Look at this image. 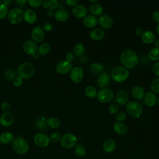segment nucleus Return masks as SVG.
<instances>
[{
    "mask_svg": "<svg viewBox=\"0 0 159 159\" xmlns=\"http://www.w3.org/2000/svg\"><path fill=\"white\" fill-rule=\"evenodd\" d=\"M120 60L124 67L127 69L135 67L139 61L137 53L132 49L124 50L120 55Z\"/></svg>",
    "mask_w": 159,
    "mask_h": 159,
    "instance_id": "obj_1",
    "label": "nucleus"
},
{
    "mask_svg": "<svg viewBox=\"0 0 159 159\" xmlns=\"http://www.w3.org/2000/svg\"><path fill=\"white\" fill-rule=\"evenodd\" d=\"M35 73L34 66L29 62L21 63L17 68L16 75L22 79H29L33 76Z\"/></svg>",
    "mask_w": 159,
    "mask_h": 159,
    "instance_id": "obj_2",
    "label": "nucleus"
},
{
    "mask_svg": "<svg viewBox=\"0 0 159 159\" xmlns=\"http://www.w3.org/2000/svg\"><path fill=\"white\" fill-rule=\"evenodd\" d=\"M12 148L14 152L19 155H24L29 150V145L27 141L20 136L14 138L12 142Z\"/></svg>",
    "mask_w": 159,
    "mask_h": 159,
    "instance_id": "obj_3",
    "label": "nucleus"
},
{
    "mask_svg": "<svg viewBox=\"0 0 159 159\" xmlns=\"http://www.w3.org/2000/svg\"><path fill=\"white\" fill-rule=\"evenodd\" d=\"M129 75V70L124 66H117L114 67L111 73L112 79L117 82L120 83L125 81Z\"/></svg>",
    "mask_w": 159,
    "mask_h": 159,
    "instance_id": "obj_4",
    "label": "nucleus"
},
{
    "mask_svg": "<svg viewBox=\"0 0 159 159\" xmlns=\"http://www.w3.org/2000/svg\"><path fill=\"white\" fill-rule=\"evenodd\" d=\"M78 139L75 135L72 133L65 134L61 138L60 144L64 148L69 149L76 145Z\"/></svg>",
    "mask_w": 159,
    "mask_h": 159,
    "instance_id": "obj_5",
    "label": "nucleus"
},
{
    "mask_svg": "<svg viewBox=\"0 0 159 159\" xmlns=\"http://www.w3.org/2000/svg\"><path fill=\"white\" fill-rule=\"evenodd\" d=\"M24 16V11L18 7L12 9L7 14V20L11 24H17L22 21Z\"/></svg>",
    "mask_w": 159,
    "mask_h": 159,
    "instance_id": "obj_6",
    "label": "nucleus"
},
{
    "mask_svg": "<svg viewBox=\"0 0 159 159\" xmlns=\"http://www.w3.org/2000/svg\"><path fill=\"white\" fill-rule=\"evenodd\" d=\"M125 109L127 113L134 117H139L142 113V106L139 102L135 101L128 102Z\"/></svg>",
    "mask_w": 159,
    "mask_h": 159,
    "instance_id": "obj_7",
    "label": "nucleus"
},
{
    "mask_svg": "<svg viewBox=\"0 0 159 159\" xmlns=\"http://www.w3.org/2000/svg\"><path fill=\"white\" fill-rule=\"evenodd\" d=\"M34 143L39 148H45L48 146L50 140L49 137L44 133L39 132L34 136Z\"/></svg>",
    "mask_w": 159,
    "mask_h": 159,
    "instance_id": "obj_8",
    "label": "nucleus"
},
{
    "mask_svg": "<svg viewBox=\"0 0 159 159\" xmlns=\"http://www.w3.org/2000/svg\"><path fill=\"white\" fill-rule=\"evenodd\" d=\"M97 98L101 102L107 103L113 99L114 93L110 89L103 88L97 93Z\"/></svg>",
    "mask_w": 159,
    "mask_h": 159,
    "instance_id": "obj_9",
    "label": "nucleus"
},
{
    "mask_svg": "<svg viewBox=\"0 0 159 159\" xmlns=\"http://www.w3.org/2000/svg\"><path fill=\"white\" fill-rule=\"evenodd\" d=\"M83 70L81 66H76L71 69L70 71V78L75 83H80L83 79Z\"/></svg>",
    "mask_w": 159,
    "mask_h": 159,
    "instance_id": "obj_10",
    "label": "nucleus"
},
{
    "mask_svg": "<svg viewBox=\"0 0 159 159\" xmlns=\"http://www.w3.org/2000/svg\"><path fill=\"white\" fill-rule=\"evenodd\" d=\"M22 48L25 53L28 55L34 56L38 52V47L35 42L33 40H27L25 41L22 46Z\"/></svg>",
    "mask_w": 159,
    "mask_h": 159,
    "instance_id": "obj_11",
    "label": "nucleus"
},
{
    "mask_svg": "<svg viewBox=\"0 0 159 159\" xmlns=\"http://www.w3.org/2000/svg\"><path fill=\"white\" fill-rule=\"evenodd\" d=\"M55 69L58 73L65 75L71 71L72 69V63L66 60H61L57 64Z\"/></svg>",
    "mask_w": 159,
    "mask_h": 159,
    "instance_id": "obj_12",
    "label": "nucleus"
},
{
    "mask_svg": "<svg viewBox=\"0 0 159 159\" xmlns=\"http://www.w3.org/2000/svg\"><path fill=\"white\" fill-rule=\"evenodd\" d=\"M31 37L34 42H42L45 39V32L43 31L42 27L40 26L34 27L31 32Z\"/></svg>",
    "mask_w": 159,
    "mask_h": 159,
    "instance_id": "obj_13",
    "label": "nucleus"
},
{
    "mask_svg": "<svg viewBox=\"0 0 159 159\" xmlns=\"http://www.w3.org/2000/svg\"><path fill=\"white\" fill-rule=\"evenodd\" d=\"M14 116L12 112H3L0 116V124L3 127H9L14 123Z\"/></svg>",
    "mask_w": 159,
    "mask_h": 159,
    "instance_id": "obj_14",
    "label": "nucleus"
},
{
    "mask_svg": "<svg viewBox=\"0 0 159 159\" xmlns=\"http://www.w3.org/2000/svg\"><path fill=\"white\" fill-rule=\"evenodd\" d=\"M72 13L75 17L78 19H82L86 16L88 11L87 8L84 6L82 4H78L73 8Z\"/></svg>",
    "mask_w": 159,
    "mask_h": 159,
    "instance_id": "obj_15",
    "label": "nucleus"
},
{
    "mask_svg": "<svg viewBox=\"0 0 159 159\" xmlns=\"http://www.w3.org/2000/svg\"><path fill=\"white\" fill-rule=\"evenodd\" d=\"M129 99L127 92L124 89L119 90L116 94L115 101L119 105L126 104Z\"/></svg>",
    "mask_w": 159,
    "mask_h": 159,
    "instance_id": "obj_16",
    "label": "nucleus"
},
{
    "mask_svg": "<svg viewBox=\"0 0 159 159\" xmlns=\"http://www.w3.org/2000/svg\"><path fill=\"white\" fill-rule=\"evenodd\" d=\"M111 83V78L106 73H102L99 75L97 79V84L99 87L104 88L108 86Z\"/></svg>",
    "mask_w": 159,
    "mask_h": 159,
    "instance_id": "obj_17",
    "label": "nucleus"
},
{
    "mask_svg": "<svg viewBox=\"0 0 159 159\" xmlns=\"http://www.w3.org/2000/svg\"><path fill=\"white\" fill-rule=\"evenodd\" d=\"M113 20L111 17L108 15H101L99 19V24L101 27L104 29H110L113 25Z\"/></svg>",
    "mask_w": 159,
    "mask_h": 159,
    "instance_id": "obj_18",
    "label": "nucleus"
},
{
    "mask_svg": "<svg viewBox=\"0 0 159 159\" xmlns=\"http://www.w3.org/2000/svg\"><path fill=\"white\" fill-rule=\"evenodd\" d=\"M143 101L147 106L153 107L157 102V96L153 92H148L144 95Z\"/></svg>",
    "mask_w": 159,
    "mask_h": 159,
    "instance_id": "obj_19",
    "label": "nucleus"
},
{
    "mask_svg": "<svg viewBox=\"0 0 159 159\" xmlns=\"http://www.w3.org/2000/svg\"><path fill=\"white\" fill-rule=\"evenodd\" d=\"M37 18L36 12L32 9H27L24 12L23 19L28 24H32L35 23L37 20Z\"/></svg>",
    "mask_w": 159,
    "mask_h": 159,
    "instance_id": "obj_20",
    "label": "nucleus"
},
{
    "mask_svg": "<svg viewBox=\"0 0 159 159\" xmlns=\"http://www.w3.org/2000/svg\"><path fill=\"white\" fill-rule=\"evenodd\" d=\"M54 17L57 21L63 22L68 19L69 13L67 11L63 9H59L55 11Z\"/></svg>",
    "mask_w": 159,
    "mask_h": 159,
    "instance_id": "obj_21",
    "label": "nucleus"
},
{
    "mask_svg": "<svg viewBox=\"0 0 159 159\" xmlns=\"http://www.w3.org/2000/svg\"><path fill=\"white\" fill-rule=\"evenodd\" d=\"M140 37L142 41L147 44L152 43L156 39L155 34L150 30H145L143 32Z\"/></svg>",
    "mask_w": 159,
    "mask_h": 159,
    "instance_id": "obj_22",
    "label": "nucleus"
},
{
    "mask_svg": "<svg viewBox=\"0 0 159 159\" xmlns=\"http://www.w3.org/2000/svg\"><path fill=\"white\" fill-rule=\"evenodd\" d=\"M105 35L104 31L101 28H95L93 29L89 34L91 39L95 41H99L102 40Z\"/></svg>",
    "mask_w": 159,
    "mask_h": 159,
    "instance_id": "obj_23",
    "label": "nucleus"
},
{
    "mask_svg": "<svg viewBox=\"0 0 159 159\" xmlns=\"http://www.w3.org/2000/svg\"><path fill=\"white\" fill-rule=\"evenodd\" d=\"M116 147V142L112 139L106 140L102 144V150L104 152L110 153L114 151Z\"/></svg>",
    "mask_w": 159,
    "mask_h": 159,
    "instance_id": "obj_24",
    "label": "nucleus"
},
{
    "mask_svg": "<svg viewBox=\"0 0 159 159\" xmlns=\"http://www.w3.org/2000/svg\"><path fill=\"white\" fill-rule=\"evenodd\" d=\"M14 135L9 132H4L0 134V143L4 145H8L13 142Z\"/></svg>",
    "mask_w": 159,
    "mask_h": 159,
    "instance_id": "obj_25",
    "label": "nucleus"
},
{
    "mask_svg": "<svg viewBox=\"0 0 159 159\" xmlns=\"http://www.w3.org/2000/svg\"><path fill=\"white\" fill-rule=\"evenodd\" d=\"M83 24L88 28H93L97 25L98 19L94 16L88 15L84 18Z\"/></svg>",
    "mask_w": 159,
    "mask_h": 159,
    "instance_id": "obj_26",
    "label": "nucleus"
},
{
    "mask_svg": "<svg viewBox=\"0 0 159 159\" xmlns=\"http://www.w3.org/2000/svg\"><path fill=\"white\" fill-rule=\"evenodd\" d=\"M131 94L135 99H141L144 97L145 90L142 86H135L132 89Z\"/></svg>",
    "mask_w": 159,
    "mask_h": 159,
    "instance_id": "obj_27",
    "label": "nucleus"
},
{
    "mask_svg": "<svg viewBox=\"0 0 159 159\" xmlns=\"http://www.w3.org/2000/svg\"><path fill=\"white\" fill-rule=\"evenodd\" d=\"M113 129L114 132L119 135H124L127 132L126 125L122 122H115L113 125Z\"/></svg>",
    "mask_w": 159,
    "mask_h": 159,
    "instance_id": "obj_28",
    "label": "nucleus"
},
{
    "mask_svg": "<svg viewBox=\"0 0 159 159\" xmlns=\"http://www.w3.org/2000/svg\"><path fill=\"white\" fill-rule=\"evenodd\" d=\"M43 8L48 11H53L57 8L58 2L57 0H44L42 4Z\"/></svg>",
    "mask_w": 159,
    "mask_h": 159,
    "instance_id": "obj_29",
    "label": "nucleus"
},
{
    "mask_svg": "<svg viewBox=\"0 0 159 159\" xmlns=\"http://www.w3.org/2000/svg\"><path fill=\"white\" fill-rule=\"evenodd\" d=\"M90 12L92 14L93 16H101L103 12V8L102 6L96 2L94 4H92L89 8Z\"/></svg>",
    "mask_w": 159,
    "mask_h": 159,
    "instance_id": "obj_30",
    "label": "nucleus"
},
{
    "mask_svg": "<svg viewBox=\"0 0 159 159\" xmlns=\"http://www.w3.org/2000/svg\"><path fill=\"white\" fill-rule=\"evenodd\" d=\"M104 70L103 66L99 63H93L89 67V70L93 75H100Z\"/></svg>",
    "mask_w": 159,
    "mask_h": 159,
    "instance_id": "obj_31",
    "label": "nucleus"
},
{
    "mask_svg": "<svg viewBox=\"0 0 159 159\" xmlns=\"http://www.w3.org/2000/svg\"><path fill=\"white\" fill-rule=\"evenodd\" d=\"M46 124L47 125L52 129H57L60 125V120L56 117H51L46 120Z\"/></svg>",
    "mask_w": 159,
    "mask_h": 159,
    "instance_id": "obj_32",
    "label": "nucleus"
},
{
    "mask_svg": "<svg viewBox=\"0 0 159 159\" xmlns=\"http://www.w3.org/2000/svg\"><path fill=\"white\" fill-rule=\"evenodd\" d=\"M148 57L152 61L159 60V47H153L148 53Z\"/></svg>",
    "mask_w": 159,
    "mask_h": 159,
    "instance_id": "obj_33",
    "label": "nucleus"
},
{
    "mask_svg": "<svg viewBox=\"0 0 159 159\" xmlns=\"http://www.w3.org/2000/svg\"><path fill=\"white\" fill-rule=\"evenodd\" d=\"M50 46L48 43H43L38 47L37 52L40 55H45L49 53Z\"/></svg>",
    "mask_w": 159,
    "mask_h": 159,
    "instance_id": "obj_34",
    "label": "nucleus"
},
{
    "mask_svg": "<svg viewBox=\"0 0 159 159\" xmlns=\"http://www.w3.org/2000/svg\"><path fill=\"white\" fill-rule=\"evenodd\" d=\"M84 51H85L84 46L83 45V43H76L73 48V53L77 57L82 56L84 54Z\"/></svg>",
    "mask_w": 159,
    "mask_h": 159,
    "instance_id": "obj_35",
    "label": "nucleus"
},
{
    "mask_svg": "<svg viewBox=\"0 0 159 159\" xmlns=\"http://www.w3.org/2000/svg\"><path fill=\"white\" fill-rule=\"evenodd\" d=\"M86 96L90 98H93L97 96L96 89L93 86H88L84 89Z\"/></svg>",
    "mask_w": 159,
    "mask_h": 159,
    "instance_id": "obj_36",
    "label": "nucleus"
},
{
    "mask_svg": "<svg viewBox=\"0 0 159 159\" xmlns=\"http://www.w3.org/2000/svg\"><path fill=\"white\" fill-rule=\"evenodd\" d=\"M75 153L77 157H83L86 154V148L82 144H77L75 146Z\"/></svg>",
    "mask_w": 159,
    "mask_h": 159,
    "instance_id": "obj_37",
    "label": "nucleus"
},
{
    "mask_svg": "<svg viewBox=\"0 0 159 159\" xmlns=\"http://www.w3.org/2000/svg\"><path fill=\"white\" fill-rule=\"evenodd\" d=\"M150 88L153 93L159 94V77L154 79L152 81Z\"/></svg>",
    "mask_w": 159,
    "mask_h": 159,
    "instance_id": "obj_38",
    "label": "nucleus"
},
{
    "mask_svg": "<svg viewBox=\"0 0 159 159\" xmlns=\"http://www.w3.org/2000/svg\"><path fill=\"white\" fill-rule=\"evenodd\" d=\"M16 72L12 69H8L4 73V77L8 81H12L16 77Z\"/></svg>",
    "mask_w": 159,
    "mask_h": 159,
    "instance_id": "obj_39",
    "label": "nucleus"
},
{
    "mask_svg": "<svg viewBox=\"0 0 159 159\" xmlns=\"http://www.w3.org/2000/svg\"><path fill=\"white\" fill-rule=\"evenodd\" d=\"M8 14V8L3 4H0V20L5 19Z\"/></svg>",
    "mask_w": 159,
    "mask_h": 159,
    "instance_id": "obj_40",
    "label": "nucleus"
},
{
    "mask_svg": "<svg viewBox=\"0 0 159 159\" xmlns=\"http://www.w3.org/2000/svg\"><path fill=\"white\" fill-rule=\"evenodd\" d=\"M49 138H50V141L57 143V142H58L59 141H60L61 136L60 134L58 132H53L50 135Z\"/></svg>",
    "mask_w": 159,
    "mask_h": 159,
    "instance_id": "obj_41",
    "label": "nucleus"
},
{
    "mask_svg": "<svg viewBox=\"0 0 159 159\" xmlns=\"http://www.w3.org/2000/svg\"><path fill=\"white\" fill-rule=\"evenodd\" d=\"M37 126L39 129H43L46 127L47 125V124H46V120H45V119L43 117H39L37 120Z\"/></svg>",
    "mask_w": 159,
    "mask_h": 159,
    "instance_id": "obj_42",
    "label": "nucleus"
},
{
    "mask_svg": "<svg viewBox=\"0 0 159 159\" xmlns=\"http://www.w3.org/2000/svg\"><path fill=\"white\" fill-rule=\"evenodd\" d=\"M119 111V106L117 104L112 103L110 104L108 107V111L111 114H116Z\"/></svg>",
    "mask_w": 159,
    "mask_h": 159,
    "instance_id": "obj_43",
    "label": "nucleus"
},
{
    "mask_svg": "<svg viewBox=\"0 0 159 159\" xmlns=\"http://www.w3.org/2000/svg\"><path fill=\"white\" fill-rule=\"evenodd\" d=\"M23 79L19 76H16L12 80V84L16 87H20L23 84Z\"/></svg>",
    "mask_w": 159,
    "mask_h": 159,
    "instance_id": "obj_44",
    "label": "nucleus"
},
{
    "mask_svg": "<svg viewBox=\"0 0 159 159\" xmlns=\"http://www.w3.org/2000/svg\"><path fill=\"white\" fill-rule=\"evenodd\" d=\"M27 2L33 7H39L42 4V1L41 0H28Z\"/></svg>",
    "mask_w": 159,
    "mask_h": 159,
    "instance_id": "obj_45",
    "label": "nucleus"
},
{
    "mask_svg": "<svg viewBox=\"0 0 159 159\" xmlns=\"http://www.w3.org/2000/svg\"><path fill=\"white\" fill-rule=\"evenodd\" d=\"M125 119H126V114L124 112H118L116 117V120H117V122H122L125 120Z\"/></svg>",
    "mask_w": 159,
    "mask_h": 159,
    "instance_id": "obj_46",
    "label": "nucleus"
},
{
    "mask_svg": "<svg viewBox=\"0 0 159 159\" xmlns=\"http://www.w3.org/2000/svg\"><path fill=\"white\" fill-rule=\"evenodd\" d=\"M53 25L50 22H46V23H45L43 25V27H42V29H43V31L44 32H47L52 31L53 30Z\"/></svg>",
    "mask_w": 159,
    "mask_h": 159,
    "instance_id": "obj_47",
    "label": "nucleus"
},
{
    "mask_svg": "<svg viewBox=\"0 0 159 159\" xmlns=\"http://www.w3.org/2000/svg\"><path fill=\"white\" fill-rule=\"evenodd\" d=\"M1 109L4 112H9V111L11 109V106H10L9 103H8L7 102H3L1 104Z\"/></svg>",
    "mask_w": 159,
    "mask_h": 159,
    "instance_id": "obj_48",
    "label": "nucleus"
},
{
    "mask_svg": "<svg viewBox=\"0 0 159 159\" xmlns=\"http://www.w3.org/2000/svg\"><path fill=\"white\" fill-rule=\"evenodd\" d=\"M152 70L154 74L158 76H159V61L156 62L152 67Z\"/></svg>",
    "mask_w": 159,
    "mask_h": 159,
    "instance_id": "obj_49",
    "label": "nucleus"
},
{
    "mask_svg": "<svg viewBox=\"0 0 159 159\" xmlns=\"http://www.w3.org/2000/svg\"><path fill=\"white\" fill-rule=\"evenodd\" d=\"M152 19L155 22H157L158 24L159 23V11H155L152 13Z\"/></svg>",
    "mask_w": 159,
    "mask_h": 159,
    "instance_id": "obj_50",
    "label": "nucleus"
},
{
    "mask_svg": "<svg viewBox=\"0 0 159 159\" xmlns=\"http://www.w3.org/2000/svg\"><path fill=\"white\" fill-rule=\"evenodd\" d=\"M74 59V54L72 52H68L65 55V60L71 62Z\"/></svg>",
    "mask_w": 159,
    "mask_h": 159,
    "instance_id": "obj_51",
    "label": "nucleus"
},
{
    "mask_svg": "<svg viewBox=\"0 0 159 159\" xmlns=\"http://www.w3.org/2000/svg\"><path fill=\"white\" fill-rule=\"evenodd\" d=\"M65 2L69 6H74L75 7L78 4V0H66Z\"/></svg>",
    "mask_w": 159,
    "mask_h": 159,
    "instance_id": "obj_52",
    "label": "nucleus"
},
{
    "mask_svg": "<svg viewBox=\"0 0 159 159\" xmlns=\"http://www.w3.org/2000/svg\"><path fill=\"white\" fill-rule=\"evenodd\" d=\"M135 33L137 35H141L143 33V30L140 27H137L135 29Z\"/></svg>",
    "mask_w": 159,
    "mask_h": 159,
    "instance_id": "obj_53",
    "label": "nucleus"
},
{
    "mask_svg": "<svg viewBox=\"0 0 159 159\" xmlns=\"http://www.w3.org/2000/svg\"><path fill=\"white\" fill-rule=\"evenodd\" d=\"M47 16L49 17H54L55 12H54L53 11H48V12H47Z\"/></svg>",
    "mask_w": 159,
    "mask_h": 159,
    "instance_id": "obj_54",
    "label": "nucleus"
},
{
    "mask_svg": "<svg viewBox=\"0 0 159 159\" xmlns=\"http://www.w3.org/2000/svg\"><path fill=\"white\" fill-rule=\"evenodd\" d=\"M11 3V0H3L2 1V4H3L5 6H6L7 7V6H9Z\"/></svg>",
    "mask_w": 159,
    "mask_h": 159,
    "instance_id": "obj_55",
    "label": "nucleus"
},
{
    "mask_svg": "<svg viewBox=\"0 0 159 159\" xmlns=\"http://www.w3.org/2000/svg\"><path fill=\"white\" fill-rule=\"evenodd\" d=\"M16 2H17V3H18L20 5H23V4H25L27 2V1H26V0H17Z\"/></svg>",
    "mask_w": 159,
    "mask_h": 159,
    "instance_id": "obj_56",
    "label": "nucleus"
},
{
    "mask_svg": "<svg viewBox=\"0 0 159 159\" xmlns=\"http://www.w3.org/2000/svg\"><path fill=\"white\" fill-rule=\"evenodd\" d=\"M155 47H159V39H157L154 41Z\"/></svg>",
    "mask_w": 159,
    "mask_h": 159,
    "instance_id": "obj_57",
    "label": "nucleus"
},
{
    "mask_svg": "<svg viewBox=\"0 0 159 159\" xmlns=\"http://www.w3.org/2000/svg\"><path fill=\"white\" fill-rule=\"evenodd\" d=\"M156 32H157V34L159 35V23L157 24L156 27Z\"/></svg>",
    "mask_w": 159,
    "mask_h": 159,
    "instance_id": "obj_58",
    "label": "nucleus"
},
{
    "mask_svg": "<svg viewBox=\"0 0 159 159\" xmlns=\"http://www.w3.org/2000/svg\"><path fill=\"white\" fill-rule=\"evenodd\" d=\"M89 2H92V3H93V4H94V3H96V2H98V1H97V0H94V1L90 0Z\"/></svg>",
    "mask_w": 159,
    "mask_h": 159,
    "instance_id": "obj_59",
    "label": "nucleus"
},
{
    "mask_svg": "<svg viewBox=\"0 0 159 159\" xmlns=\"http://www.w3.org/2000/svg\"><path fill=\"white\" fill-rule=\"evenodd\" d=\"M157 103H158V104L159 105V98L157 99Z\"/></svg>",
    "mask_w": 159,
    "mask_h": 159,
    "instance_id": "obj_60",
    "label": "nucleus"
},
{
    "mask_svg": "<svg viewBox=\"0 0 159 159\" xmlns=\"http://www.w3.org/2000/svg\"><path fill=\"white\" fill-rule=\"evenodd\" d=\"M1 2H2V1H1V0H0V4H1Z\"/></svg>",
    "mask_w": 159,
    "mask_h": 159,
    "instance_id": "obj_61",
    "label": "nucleus"
}]
</instances>
